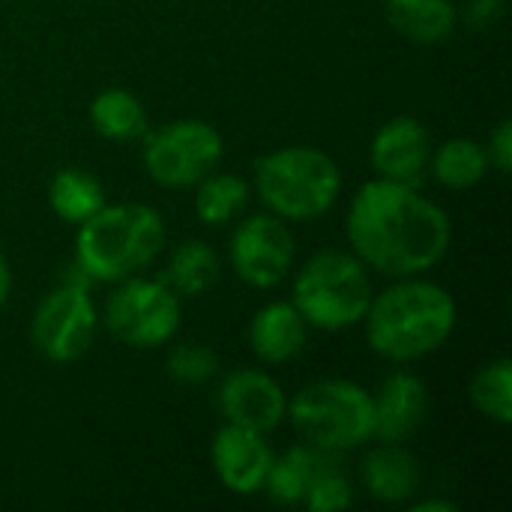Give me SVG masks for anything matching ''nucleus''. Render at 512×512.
I'll return each mask as SVG.
<instances>
[{"instance_id":"nucleus-16","label":"nucleus","mask_w":512,"mask_h":512,"mask_svg":"<svg viewBox=\"0 0 512 512\" xmlns=\"http://www.w3.org/2000/svg\"><path fill=\"white\" fill-rule=\"evenodd\" d=\"M360 477H363V489L381 504H405L420 492L423 483L417 456L402 444H390V441H381L375 450L366 453Z\"/></svg>"},{"instance_id":"nucleus-7","label":"nucleus","mask_w":512,"mask_h":512,"mask_svg":"<svg viewBox=\"0 0 512 512\" xmlns=\"http://www.w3.org/2000/svg\"><path fill=\"white\" fill-rule=\"evenodd\" d=\"M141 162L147 177L165 189H192L201 177L219 168L225 153L222 132L195 117L171 120L144 132Z\"/></svg>"},{"instance_id":"nucleus-2","label":"nucleus","mask_w":512,"mask_h":512,"mask_svg":"<svg viewBox=\"0 0 512 512\" xmlns=\"http://www.w3.org/2000/svg\"><path fill=\"white\" fill-rule=\"evenodd\" d=\"M369 348L390 363H414L435 354L456 330L453 294L423 276H402L372 297L363 318Z\"/></svg>"},{"instance_id":"nucleus-1","label":"nucleus","mask_w":512,"mask_h":512,"mask_svg":"<svg viewBox=\"0 0 512 512\" xmlns=\"http://www.w3.org/2000/svg\"><path fill=\"white\" fill-rule=\"evenodd\" d=\"M345 237L369 270L402 279L423 276L447 258L453 225L447 210L417 186L375 177L354 192Z\"/></svg>"},{"instance_id":"nucleus-22","label":"nucleus","mask_w":512,"mask_h":512,"mask_svg":"<svg viewBox=\"0 0 512 512\" xmlns=\"http://www.w3.org/2000/svg\"><path fill=\"white\" fill-rule=\"evenodd\" d=\"M108 204L105 186L81 168H63L48 183V207L69 225H84Z\"/></svg>"},{"instance_id":"nucleus-24","label":"nucleus","mask_w":512,"mask_h":512,"mask_svg":"<svg viewBox=\"0 0 512 512\" xmlns=\"http://www.w3.org/2000/svg\"><path fill=\"white\" fill-rule=\"evenodd\" d=\"M471 402L474 408L498 426L512 423V363L507 357L483 363L471 378Z\"/></svg>"},{"instance_id":"nucleus-23","label":"nucleus","mask_w":512,"mask_h":512,"mask_svg":"<svg viewBox=\"0 0 512 512\" xmlns=\"http://www.w3.org/2000/svg\"><path fill=\"white\" fill-rule=\"evenodd\" d=\"M486 147L474 138H450L441 147H432L429 171L447 189H474L489 174Z\"/></svg>"},{"instance_id":"nucleus-11","label":"nucleus","mask_w":512,"mask_h":512,"mask_svg":"<svg viewBox=\"0 0 512 512\" xmlns=\"http://www.w3.org/2000/svg\"><path fill=\"white\" fill-rule=\"evenodd\" d=\"M216 408L225 423L267 435L285 423L288 396L270 372L240 366L222 378L216 390Z\"/></svg>"},{"instance_id":"nucleus-5","label":"nucleus","mask_w":512,"mask_h":512,"mask_svg":"<svg viewBox=\"0 0 512 512\" xmlns=\"http://www.w3.org/2000/svg\"><path fill=\"white\" fill-rule=\"evenodd\" d=\"M375 297L369 267L348 249L315 252L294 279L291 303L303 321L324 333H339L363 324Z\"/></svg>"},{"instance_id":"nucleus-19","label":"nucleus","mask_w":512,"mask_h":512,"mask_svg":"<svg viewBox=\"0 0 512 512\" xmlns=\"http://www.w3.org/2000/svg\"><path fill=\"white\" fill-rule=\"evenodd\" d=\"M219 276H222L219 252L204 240H183L180 246L171 249L159 279L177 297H201L219 282Z\"/></svg>"},{"instance_id":"nucleus-27","label":"nucleus","mask_w":512,"mask_h":512,"mask_svg":"<svg viewBox=\"0 0 512 512\" xmlns=\"http://www.w3.org/2000/svg\"><path fill=\"white\" fill-rule=\"evenodd\" d=\"M486 147V156H489V165L498 171V174H510L512 168V120H501L498 129L492 132L489 144Z\"/></svg>"},{"instance_id":"nucleus-3","label":"nucleus","mask_w":512,"mask_h":512,"mask_svg":"<svg viewBox=\"0 0 512 512\" xmlns=\"http://www.w3.org/2000/svg\"><path fill=\"white\" fill-rule=\"evenodd\" d=\"M165 219L141 201L105 204L78 225L75 261L93 282H123L144 273L165 249Z\"/></svg>"},{"instance_id":"nucleus-12","label":"nucleus","mask_w":512,"mask_h":512,"mask_svg":"<svg viewBox=\"0 0 512 512\" xmlns=\"http://www.w3.org/2000/svg\"><path fill=\"white\" fill-rule=\"evenodd\" d=\"M273 447L264 432L225 423L210 444V465L216 480L240 498L258 495L273 465Z\"/></svg>"},{"instance_id":"nucleus-25","label":"nucleus","mask_w":512,"mask_h":512,"mask_svg":"<svg viewBox=\"0 0 512 512\" xmlns=\"http://www.w3.org/2000/svg\"><path fill=\"white\" fill-rule=\"evenodd\" d=\"M165 372L174 384L201 387L219 375V357L204 342H180V345H171L165 357Z\"/></svg>"},{"instance_id":"nucleus-9","label":"nucleus","mask_w":512,"mask_h":512,"mask_svg":"<svg viewBox=\"0 0 512 512\" xmlns=\"http://www.w3.org/2000/svg\"><path fill=\"white\" fill-rule=\"evenodd\" d=\"M99 330V312L90 288L60 282L51 288L30 318V342L48 363L81 360Z\"/></svg>"},{"instance_id":"nucleus-18","label":"nucleus","mask_w":512,"mask_h":512,"mask_svg":"<svg viewBox=\"0 0 512 512\" xmlns=\"http://www.w3.org/2000/svg\"><path fill=\"white\" fill-rule=\"evenodd\" d=\"M333 456H342V453L321 450V447H312V444L303 441V444L285 450L282 456H273V465H270V474H267L261 492H267L270 501L285 504V507L288 504H303V495H306L312 477Z\"/></svg>"},{"instance_id":"nucleus-17","label":"nucleus","mask_w":512,"mask_h":512,"mask_svg":"<svg viewBox=\"0 0 512 512\" xmlns=\"http://www.w3.org/2000/svg\"><path fill=\"white\" fill-rule=\"evenodd\" d=\"M384 15L402 39L417 45H438L459 24L453 0H384Z\"/></svg>"},{"instance_id":"nucleus-8","label":"nucleus","mask_w":512,"mask_h":512,"mask_svg":"<svg viewBox=\"0 0 512 512\" xmlns=\"http://www.w3.org/2000/svg\"><path fill=\"white\" fill-rule=\"evenodd\" d=\"M183 321V297H177L162 279L129 276L117 282L105 300V330L138 351L168 345Z\"/></svg>"},{"instance_id":"nucleus-20","label":"nucleus","mask_w":512,"mask_h":512,"mask_svg":"<svg viewBox=\"0 0 512 512\" xmlns=\"http://www.w3.org/2000/svg\"><path fill=\"white\" fill-rule=\"evenodd\" d=\"M90 123H93L96 135H102L108 141H117V144L141 141L144 132L150 129L144 102L135 93L123 90V87H108V90L93 96Z\"/></svg>"},{"instance_id":"nucleus-21","label":"nucleus","mask_w":512,"mask_h":512,"mask_svg":"<svg viewBox=\"0 0 512 512\" xmlns=\"http://www.w3.org/2000/svg\"><path fill=\"white\" fill-rule=\"evenodd\" d=\"M249 198L252 186L246 177L234 171H210L195 183V216L210 228H222L243 216Z\"/></svg>"},{"instance_id":"nucleus-28","label":"nucleus","mask_w":512,"mask_h":512,"mask_svg":"<svg viewBox=\"0 0 512 512\" xmlns=\"http://www.w3.org/2000/svg\"><path fill=\"white\" fill-rule=\"evenodd\" d=\"M504 15V0H471L468 6V21L474 27H492Z\"/></svg>"},{"instance_id":"nucleus-14","label":"nucleus","mask_w":512,"mask_h":512,"mask_svg":"<svg viewBox=\"0 0 512 512\" xmlns=\"http://www.w3.org/2000/svg\"><path fill=\"white\" fill-rule=\"evenodd\" d=\"M429 417V387L414 372H390L372 396V438L405 444Z\"/></svg>"},{"instance_id":"nucleus-13","label":"nucleus","mask_w":512,"mask_h":512,"mask_svg":"<svg viewBox=\"0 0 512 512\" xmlns=\"http://www.w3.org/2000/svg\"><path fill=\"white\" fill-rule=\"evenodd\" d=\"M432 156V135L423 120L399 114L387 120L369 144V162L378 177L393 183L417 186L429 171Z\"/></svg>"},{"instance_id":"nucleus-26","label":"nucleus","mask_w":512,"mask_h":512,"mask_svg":"<svg viewBox=\"0 0 512 512\" xmlns=\"http://www.w3.org/2000/svg\"><path fill=\"white\" fill-rule=\"evenodd\" d=\"M351 504H354V486L345 477L339 456H333L312 477V483L303 495V507H309L312 512H336L351 507Z\"/></svg>"},{"instance_id":"nucleus-4","label":"nucleus","mask_w":512,"mask_h":512,"mask_svg":"<svg viewBox=\"0 0 512 512\" xmlns=\"http://www.w3.org/2000/svg\"><path fill=\"white\" fill-rule=\"evenodd\" d=\"M255 192L261 204L285 222H312L342 198L336 159L312 144H291L255 162Z\"/></svg>"},{"instance_id":"nucleus-6","label":"nucleus","mask_w":512,"mask_h":512,"mask_svg":"<svg viewBox=\"0 0 512 512\" xmlns=\"http://www.w3.org/2000/svg\"><path fill=\"white\" fill-rule=\"evenodd\" d=\"M285 420L306 444L348 453L372 441V393L348 378L312 381L288 399Z\"/></svg>"},{"instance_id":"nucleus-10","label":"nucleus","mask_w":512,"mask_h":512,"mask_svg":"<svg viewBox=\"0 0 512 512\" xmlns=\"http://www.w3.org/2000/svg\"><path fill=\"white\" fill-rule=\"evenodd\" d=\"M297 240L285 219L267 213H252L240 219L228 240V261L234 276L258 291L276 288L294 267Z\"/></svg>"},{"instance_id":"nucleus-15","label":"nucleus","mask_w":512,"mask_h":512,"mask_svg":"<svg viewBox=\"0 0 512 512\" xmlns=\"http://www.w3.org/2000/svg\"><path fill=\"white\" fill-rule=\"evenodd\" d=\"M246 339H249L252 354L261 363L282 366L303 354V348L309 342V324L303 321V315L297 312L294 303L276 300V303L261 306L252 315Z\"/></svg>"},{"instance_id":"nucleus-29","label":"nucleus","mask_w":512,"mask_h":512,"mask_svg":"<svg viewBox=\"0 0 512 512\" xmlns=\"http://www.w3.org/2000/svg\"><path fill=\"white\" fill-rule=\"evenodd\" d=\"M9 294H12V267H9V258L3 255V249H0V309L6 306Z\"/></svg>"},{"instance_id":"nucleus-30","label":"nucleus","mask_w":512,"mask_h":512,"mask_svg":"<svg viewBox=\"0 0 512 512\" xmlns=\"http://www.w3.org/2000/svg\"><path fill=\"white\" fill-rule=\"evenodd\" d=\"M411 512H456V504H450L444 498H429V501H417Z\"/></svg>"}]
</instances>
